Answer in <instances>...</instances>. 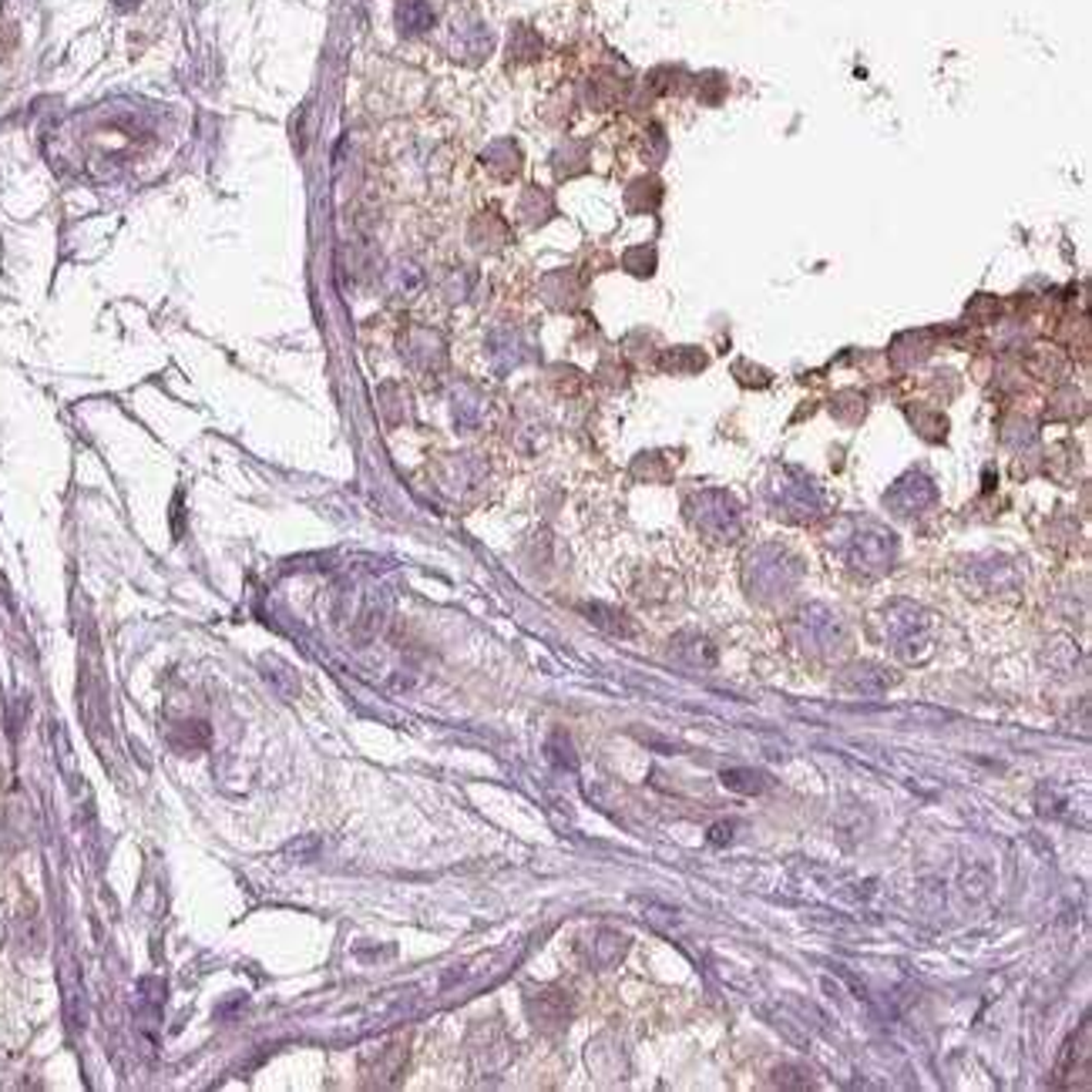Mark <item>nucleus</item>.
Masks as SVG:
<instances>
[{"label": "nucleus", "mask_w": 1092, "mask_h": 1092, "mask_svg": "<svg viewBox=\"0 0 1092 1092\" xmlns=\"http://www.w3.org/2000/svg\"><path fill=\"white\" fill-rule=\"evenodd\" d=\"M397 24L404 34H421L434 24V14L427 8V0H407V4H400L397 11Z\"/></svg>", "instance_id": "nucleus-1"}, {"label": "nucleus", "mask_w": 1092, "mask_h": 1092, "mask_svg": "<svg viewBox=\"0 0 1092 1092\" xmlns=\"http://www.w3.org/2000/svg\"><path fill=\"white\" fill-rule=\"evenodd\" d=\"M172 743H175L178 750H186V753H199V750H205V743H209V723H202V719L181 723L178 730L172 733Z\"/></svg>", "instance_id": "nucleus-2"}, {"label": "nucleus", "mask_w": 1092, "mask_h": 1092, "mask_svg": "<svg viewBox=\"0 0 1092 1092\" xmlns=\"http://www.w3.org/2000/svg\"><path fill=\"white\" fill-rule=\"evenodd\" d=\"M4 938H8V921H4V915H0V944H4Z\"/></svg>", "instance_id": "nucleus-3"}]
</instances>
